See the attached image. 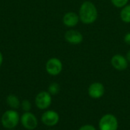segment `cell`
<instances>
[{
  "label": "cell",
  "mask_w": 130,
  "mask_h": 130,
  "mask_svg": "<svg viewBox=\"0 0 130 130\" xmlns=\"http://www.w3.org/2000/svg\"><path fill=\"white\" fill-rule=\"evenodd\" d=\"M78 130H97L96 128L91 125V124H85V125H83L82 126H81Z\"/></svg>",
  "instance_id": "e0dca14e"
},
{
  "label": "cell",
  "mask_w": 130,
  "mask_h": 130,
  "mask_svg": "<svg viewBox=\"0 0 130 130\" xmlns=\"http://www.w3.org/2000/svg\"><path fill=\"white\" fill-rule=\"evenodd\" d=\"M52 104V95L48 91H40L35 97L36 107L42 110H47Z\"/></svg>",
  "instance_id": "277c9868"
},
{
  "label": "cell",
  "mask_w": 130,
  "mask_h": 130,
  "mask_svg": "<svg viewBox=\"0 0 130 130\" xmlns=\"http://www.w3.org/2000/svg\"><path fill=\"white\" fill-rule=\"evenodd\" d=\"M110 62L112 66L118 71L126 70L128 67V60L121 54L114 55L112 57Z\"/></svg>",
  "instance_id": "9c48e42d"
},
{
  "label": "cell",
  "mask_w": 130,
  "mask_h": 130,
  "mask_svg": "<svg viewBox=\"0 0 130 130\" xmlns=\"http://www.w3.org/2000/svg\"><path fill=\"white\" fill-rule=\"evenodd\" d=\"M124 41L126 44L130 45V32L129 33H127L125 37H124Z\"/></svg>",
  "instance_id": "ac0fdd59"
},
{
  "label": "cell",
  "mask_w": 130,
  "mask_h": 130,
  "mask_svg": "<svg viewBox=\"0 0 130 130\" xmlns=\"http://www.w3.org/2000/svg\"><path fill=\"white\" fill-rule=\"evenodd\" d=\"M65 39L70 44L77 45L83 41V35L78 30H69L65 34Z\"/></svg>",
  "instance_id": "30bf717a"
},
{
  "label": "cell",
  "mask_w": 130,
  "mask_h": 130,
  "mask_svg": "<svg viewBox=\"0 0 130 130\" xmlns=\"http://www.w3.org/2000/svg\"><path fill=\"white\" fill-rule=\"evenodd\" d=\"M79 21V16L73 11H69L65 14L62 18L63 24L68 27H73L78 24Z\"/></svg>",
  "instance_id": "8fae6325"
},
{
  "label": "cell",
  "mask_w": 130,
  "mask_h": 130,
  "mask_svg": "<svg viewBox=\"0 0 130 130\" xmlns=\"http://www.w3.org/2000/svg\"><path fill=\"white\" fill-rule=\"evenodd\" d=\"M98 127L100 130H118L119 122L114 115L107 113L100 119Z\"/></svg>",
  "instance_id": "3957f363"
},
{
  "label": "cell",
  "mask_w": 130,
  "mask_h": 130,
  "mask_svg": "<svg viewBox=\"0 0 130 130\" xmlns=\"http://www.w3.org/2000/svg\"><path fill=\"white\" fill-rule=\"evenodd\" d=\"M45 69L49 75L56 76L62 71V63L58 58H50L47 60Z\"/></svg>",
  "instance_id": "8992f818"
},
{
  "label": "cell",
  "mask_w": 130,
  "mask_h": 130,
  "mask_svg": "<svg viewBox=\"0 0 130 130\" xmlns=\"http://www.w3.org/2000/svg\"><path fill=\"white\" fill-rule=\"evenodd\" d=\"M98 9L94 3L90 1L84 2L79 8V20L85 24H90L94 23L98 18Z\"/></svg>",
  "instance_id": "6da1fadb"
},
{
  "label": "cell",
  "mask_w": 130,
  "mask_h": 130,
  "mask_svg": "<svg viewBox=\"0 0 130 130\" xmlns=\"http://www.w3.org/2000/svg\"><path fill=\"white\" fill-rule=\"evenodd\" d=\"M6 103L8 106L12 110H17L21 107V101L19 98L14 94H9L6 98Z\"/></svg>",
  "instance_id": "7c38bea8"
},
{
  "label": "cell",
  "mask_w": 130,
  "mask_h": 130,
  "mask_svg": "<svg viewBox=\"0 0 130 130\" xmlns=\"http://www.w3.org/2000/svg\"><path fill=\"white\" fill-rule=\"evenodd\" d=\"M126 59L128 60V62H130V50L128 51V53H127V54H126Z\"/></svg>",
  "instance_id": "ffe728a7"
},
{
  "label": "cell",
  "mask_w": 130,
  "mask_h": 130,
  "mask_svg": "<svg viewBox=\"0 0 130 130\" xmlns=\"http://www.w3.org/2000/svg\"><path fill=\"white\" fill-rule=\"evenodd\" d=\"M121 20L125 23H130V5L124 6L120 12Z\"/></svg>",
  "instance_id": "4fadbf2b"
},
{
  "label": "cell",
  "mask_w": 130,
  "mask_h": 130,
  "mask_svg": "<svg viewBox=\"0 0 130 130\" xmlns=\"http://www.w3.org/2000/svg\"><path fill=\"white\" fill-rule=\"evenodd\" d=\"M41 122L46 126H55L59 122V115L55 110H47L42 114Z\"/></svg>",
  "instance_id": "52a82bcc"
},
{
  "label": "cell",
  "mask_w": 130,
  "mask_h": 130,
  "mask_svg": "<svg viewBox=\"0 0 130 130\" xmlns=\"http://www.w3.org/2000/svg\"><path fill=\"white\" fill-rule=\"evenodd\" d=\"M105 88L101 82H94L91 84L88 88V94L93 99H99L104 95Z\"/></svg>",
  "instance_id": "ba28073f"
},
{
  "label": "cell",
  "mask_w": 130,
  "mask_h": 130,
  "mask_svg": "<svg viewBox=\"0 0 130 130\" xmlns=\"http://www.w3.org/2000/svg\"><path fill=\"white\" fill-rule=\"evenodd\" d=\"M129 0H111L113 5L117 8H123L128 3Z\"/></svg>",
  "instance_id": "2e32d148"
},
{
  "label": "cell",
  "mask_w": 130,
  "mask_h": 130,
  "mask_svg": "<svg viewBox=\"0 0 130 130\" xmlns=\"http://www.w3.org/2000/svg\"><path fill=\"white\" fill-rule=\"evenodd\" d=\"M2 62H3V56H2V53L0 51V67L2 65Z\"/></svg>",
  "instance_id": "d6986e66"
},
{
  "label": "cell",
  "mask_w": 130,
  "mask_h": 130,
  "mask_svg": "<svg viewBox=\"0 0 130 130\" xmlns=\"http://www.w3.org/2000/svg\"><path fill=\"white\" fill-rule=\"evenodd\" d=\"M7 130H16V129H7Z\"/></svg>",
  "instance_id": "44dd1931"
},
{
  "label": "cell",
  "mask_w": 130,
  "mask_h": 130,
  "mask_svg": "<svg viewBox=\"0 0 130 130\" xmlns=\"http://www.w3.org/2000/svg\"><path fill=\"white\" fill-rule=\"evenodd\" d=\"M60 91V86L58 83L56 82H53L51 83L49 87H48V92L53 96V95H56L59 94Z\"/></svg>",
  "instance_id": "5bb4252c"
},
{
  "label": "cell",
  "mask_w": 130,
  "mask_h": 130,
  "mask_svg": "<svg viewBox=\"0 0 130 130\" xmlns=\"http://www.w3.org/2000/svg\"><path fill=\"white\" fill-rule=\"evenodd\" d=\"M21 110L24 112H28L31 109V104L28 100H24L21 102Z\"/></svg>",
  "instance_id": "9a60e30c"
},
{
  "label": "cell",
  "mask_w": 130,
  "mask_h": 130,
  "mask_svg": "<svg viewBox=\"0 0 130 130\" xmlns=\"http://www.w3.org/2000/svg\"><path fill=\"white\" fill-rule=\"evenodd\" d=\"M20 122L23 127L27 130L35 129L38 126L37 117L31 112H24L20 118Z\"/></svg>",
  "instance_id": "5b68a950"
},
{
  "label": "cell",
  "mask_w": 130,
  "mask_h": 130,
  "mask_svg": "<svg viewBox=\"0 0 130 130\" xmlns=\"http://www.w3.org/2000/svg\"><path fill=\"white\" fill-rule=\"evenodd\" d=\"M49 130H54V129H49Z\"/></svg>",
  "instance_id": "7402d4cb"
},
{
  "label": "cell",
  "mask_w": 130,
  "mask_h": 130,
  "mask_svg": "<svg viewBox=\"0 0 130 130\" xmlns=\"http://www.w3.org/2000/svg\"><path fill=\"white\" fill-rule=\"evenodd\" d=\"M20 115L16 110H8L2 116L1 123L2 126L7 129H14L20 122Z\"/></svg>",
  "instance_id": "7a4b0ae2"
}]
</instances>
